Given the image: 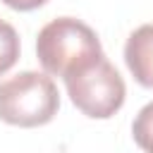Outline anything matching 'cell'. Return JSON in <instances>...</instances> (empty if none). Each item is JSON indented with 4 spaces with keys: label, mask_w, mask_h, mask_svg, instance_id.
I'll list each match as a JSON object with an SVG mask.
<instances>
[{
    "label": "cell",
    "mask_w": 153,
    "mask_h": 153,
    "mask_svg": "<svg viewBox=\"0 0 153 153\" xmlns=\"http://www.w3.org/2000/svg\"><path fill=\"white\" fill-rule=\"evenodd\" d=\"M100 55L105 53L98 33L76 17L50 19L36 36V57L50 76L65 79Z\"/></svg>",
    "instance_id": "6da1fadb"
},
{
    "label": "cell",
    "mask_w": 153,
    "mask_h": 153,
    "mask_svg": "<svg viewBox=\"0 0 153 153\" xmlns=\"http://www.w3.org/2000/svg\"><path fill=\"white\" fill-rule=\"evenodd\" d=\"M60 91L50 74L24 69L0 81V120L12 127L33 129L55 120Z\"/></svg>",
    "instance_id": "7a4b0ae2"
},
{
    "label": "cell",
    "mask_w": 153,
    "mask_h": 153,
    "mask_svg": "<svg viewBox=\"0 0 153 153\" xmlns=\"http://www.w3.org/2000/svg\"><path fill=\"white\" fill-rule=\"evenodd\" d=\"M62 81L74 108L91 120H110L127 98L124 79L105 55L86 62Z\"/></svg>",
    "instance_id": "3957f363"
},
{
    "label": "cell",
    "mask_w": 153,
    "mask_h": 153,
    "mask_svg": "<svg viewBox=\"0 0 153 153\" xmlns=\"http://www.w3.org/2000/svg\"><path fill=\"white\" fill-rule=\"evenodd\" d=\"M124 65L139 86L153 91V24H141L127 36Z\"/></svg>",
    "instance_id": "277c9868"
},
{
    "label": "cell",
    "mask_w": 153,
    "mask_h": 153,
    "mask_svg": "<svg viewBox=\"0 0 153 153\" xmlns=\"http://www.w3.org/2000/svg\"><path fill=\"white\" fill-rule=\"evenodd\" d=\"M19 53H22V41H19L17 29L10 22L0 19V76L7 74L17 65Z\"/></svg>",
    "instance_id": "5b68a950"
},
{
    "label": "cell",
    "mask_w": 153,
    "mask_h": 153,
    "mask_svg": "<svg viewBox=\"0 0 153 153\" xmlns=\"http://www.w3.org/2000/svg\"><path fill=\"white\" fill-rule=\"evenodd\" d=\"M131 136L143 153H153V100L136 112L131 122Z\"/></svg>",
    "instance_id": "8992f818"
},
{
    "label": "cell",
    "mask_w": 153,
    "mask_h": 153,
    "mask_svg": "<svg viewBox=\"0 0 153 153\" xmlns=\"http://www.w3.org/2000/svg\"><path fill=\"white\" fill-rule=\"evenodd\" d=\"M10 10H17V12H31V10H38L43 7L48 0H2Z\"/></svg>",
    "instance_id": "52a82bcc"
}]
</instances>
